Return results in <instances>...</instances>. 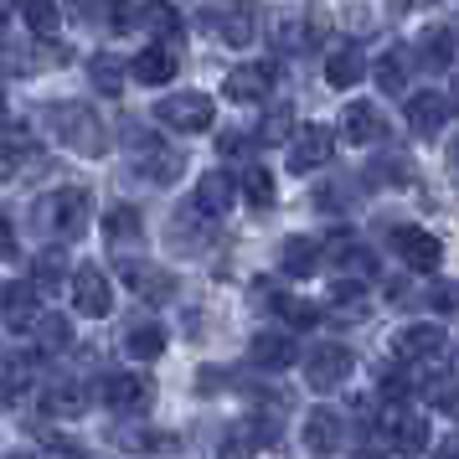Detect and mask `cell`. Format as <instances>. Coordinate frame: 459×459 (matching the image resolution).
Here are the masks:
<instances>
[{
  "mask_svg": "<svg viewBox=\"0 0 459 459\" xmlns=\"http://www.w3.org/2000/svg\"><path fill=\"white\" fill-rule=\"evenodd\" d=\"M108 26H114V31L140 26V0H108Z\"/></svg>",
  "mask_w": 459,
  "mask_h": 459,
  "instance_id": "41",
  "label": "cell"
},
{
  "mask_svg": "<svg viewBox=\"0 0 459 459\" xmlns=\"http://www.w3.org/2000/svg\"><path fill=\"white\" fill-rule=\"evenodd\" d=\"M22 16H26V26H31L37 37H52V31L63 26V11H57V0H22Z\"/></svg>",
  "mask_w": 459,
  "mask_h": 459,
  "instance_id": "35",
  "label": "cell"
},
{
  "mask_svg": "<svg viewBox=\"0 0 459 459\" xmlns=\"http://www.w3.org/2000/svg\"><path fill=\"white\" fill-rule=\"evenodd\" d=\"M341 438H346V418L335 413V408H310L305 413V449L315 459H331L341 449Z\"/></svg>",
  "mask_w": 459,
  "mask_h": 459,
  "instance_id": "12",
  "label": "cell"
},
{
  "mask_svg": "<svg viewBox=\"0 0 459 459\" xmlns=\"http://www.w3.org/2000/svg\"><path fill=\"white\" fill-rule=\"evenodd\" d=\"M248 356L258 361V367H269V372H284V367H294V361H299V346H294V335L264 331V335H253Z\"/></svg>",
  "mask_w": 459,
  "mask_h": 459,
  "instance_id": "19",
  "label": "cell"
},
{
  "mask_svg": "<svg viewBox=\"0 0 459 459\" xmlns=\"http://www.w3.org/2000/svg\"><path fill=\"white\" fill-rule=\"evenodd\" d=\"M279 269L290 273V279H310V273L320 269V243H315V238H284Z\"/></svg>",
  "mask_w": 459,
  "mask_h": 459,
  "instance_id": "22",
  "label": "cell"
},
{
  "mask_svg": "<svg viewBox=\"0 0 459 459\" xmlns=\"http://www.w3.org/2000/svg\"><path fill=\"white\" fill-rule=\"evenodd\" d=\"M0 258H16V228L0 217Z\"/></svg>",
  "mask_w": 459,
  "mask_h": 459,
  "instance_id": "46",
  "label": "cell"
},
{
  "mask_svg": "<svg viewBox=\"0 0 459 459\" xmlns=\"http://www.w3.org/2000/svg\"><path fill=\"white\" fill-rule=\"evenodd\" d=\"M356 459H382V455H356Z\"/></svg>",
  "mask_w": 459,
  "mask_h": 459,
  "instance_id": "50",
  "label": "cell"
},
{
  "mask_svg": "<svg viewBox=\"0 0 459 459\" xmlns=\"http://www.w3.org/2000/svg\"><path fill=\"white\" fill-rule=\"evenodd\" d=\"M37 315H42V294L31 290V284H11V290H0V320H5V331H31L37 325Z\"/></svg>",
  "mask_w": 459,
  "mask_h": 459,
  "instance_id": "13",
  "label": "cell"
},
{
  "mask_svg": "<svg viewBox=\"0 0 459 459\" xmlns=\"http://www.w3.org/2000/svg\"><path fill=\"white\" fill-rule=\"evenodd\" d=\"M88 408V393H83V382H52L42 393V413L47 418H83Z\"/></svg>",
  "mask_w": 459,
  "mask_h": 459,
  "instance_id": "23",
  "label": "cell"
},
{
  "mask_svg": "<svg viewBox=\"0 0 459 459\" xmlns=\"http://www.w3.org/2000/svg\"><path fill=\"white\" fill-rule=\"evenodd\" d=\"M455 108H459V83H455Z\"/></svg>",
  "mask_w": 459,
  "mask_h": 459,
  "instance_id": "52",
  "label": "cell"
},
{
  "mask_svg": "<svg viewBox=\"0 0 459 459\" xmlns=\"http://www.w3.org/2000/svg\"><path fill=\"white\" fill-rule=\"evenodd\" d=\"M0 26H5V5H0Z\"/></svg>",
  "mask_w": 459,
  "mask_h": 459,
  "instance_id": "53",
  "label": "cell"
},
{
  "mask_svg": "<svg viewBox=\"0 0 459 459\" xmlns=\"http://www.w3.org/2000/svg\"><path fill=\"white\" fill-rule=\"evenodd\" d=\"M125 351L134 356V361H155V356L166 351V331H160V325H134V331L125 335Z\"/></svg>",
  "mask_w": 459,
  "mask_h": 459,
  "instance_id": "33",
  "label": "cell"
},
{
  "mask_svg": "<svg viewBox=\"0 0 459 459\" xmlns=\"http://www.w3.org/2000/svg\"><path fill=\"white\" fill-rule=\"evenodd\" d=\"M387 444H393L403 459H418L429 449V418L418 413H387Z\"/></svg>",
  "mask_w": 459,
  "mask_h": 459,
  "instance_id": "15",
  "label": "cell"
},
{
  "mask_svg": "<svg viewBox=\"0 0 459 459\" xmlns=\"http://www.w3.org/2000/svg\"><path fill=\"white\" fill-rule=\"evenodd\" d=\"M140 83H150V88H166L176 73H181V57L170 52V47H145L140 57H134V67H129Z\"/></svg>",
  "mask_w": 459,
  "mask_h": 459,
  "instance_id": "20",
  "label": "cell"
},
{
  "mask_svg": "<svg viewBox=\"0 0 459 459\" xmlns=\"http://www.w3.org/2000/svg\"><path fill=\"white\" fill-rule=\"evenodd\" d=\"M290 125H294L290 108H273L269 119L258 125V140H264V145H279V140H290Z\"/></svg>",
  "mask_w": 459,
  "mask_h": 459,
  "instance_id": "39",
  "label": "cell"
},
{
  "mask_svg": "<svg viewBox=\"0 0 459 459\" xmlns=\"http://www.w3.org/2000/svg\"><path fill=\"white\" fill-rule=\"evenodd\" d=\"M57 284H63V253H57V248H42L37 258H31V290L52 294Z\"/></svg>",
  "mask_w": 459,
  "mask_h": 459,
  "instance_id": "34",
  "label": "cell"
},
{
  "mask_svg": "<svg viewBox=\"0 0 459 459\" xmlns=\"http://www.w3.org/2000/svg\"><path fill=\"white\" fill-rule=\"evenodd\" d=\"M42 160V140L31 134V129L11 125L5 134H0V181H16L22 170H31Z\"/></svg>",
  "mask_w": 459,
  "mask_h": 459,
  "instance_id": "8",
  "label": "cell"
},
{
  "mask_svg": "<svg viewBox=\"0 0 459 459\" xmlns=\"http://www.w3.org/2000/svg\"><path fill=\"white\" fill-rule=\"evenodd\" d=\"M114 444H125V449H155V455H160V449H176L170 434H134V429H119Z\"/></svg>",
  "mask_w": 459,
  "mask_h": 459,
  "instance_id": "38",
  "label": "cell"
},
{
  "mask_svg": "<svg viewBox=\"0 0 459 459\" xmlns=\"http://www.w3.org/2000/svg\"><path fill=\"white\" fill-rule=\"evenodd\" d=\"M119 279H125L129 294H140L145 305H166L170 294H176V273L155 269L145 258H125V253H119Z\"/></svg>",
  "mask_w": 459,
  "mask_h": 459,
  "instance_id": "5",
  "label": "cell"
},
{
  "mask_svg": "<svg viewBox=\"0 0 459 459\" xmlns=\"http://www.w3.org/2000/svg\"><path fill=\"white\" fill-rule=\"evenodd\" d=\"M0 114H5V99H0Z\"/></svg>",
  "mask_w": 459,
  "mask_h": 459,
  "instance_id": "54",
  "label": "cell"
},
{
  "mask_svg": "<svg viewBox=\"0 0 459 459\" xmlns=\"http://www.w3.org/2000/svg\"><path fill=\"white\" fill-rule=\"evenodd\" d=\"M212 99L207 93H170V99H160L155 104V119L166 129H181V134H202V129H212Z\"/></svg>",
  "mask_w": 459,
  "mask_h": 459,
  "instance_id": "3",
  "label": "cell"
},
{
  "mask_svg": "<svg viewBox=\"0 0 459 459\" xmlns=\"http://www.w3.org/2000/svg\"><path fill=\"white\" fill-rule=\"evenodd\" d=\"M243 196H248L253 212L273 207V176L264 166H248V170H243Z\"/></svg>",
  "mask_w": 459,
  "mask_h": 459,
  "instance_id": "36",
  "label": "cell"
},
{
  "mask_svg": "<svg viewBox=\"0 0 459 459\" xmlns=\"http://www.w3.org/2000/svg\"><path fill=\"white\" fill-rule=\"evenodd\" d=\"M140 170H145L155 186H170V181L181 176V150H166L160 140H145V160H140Z\"/></svg>",
  "mask_w": 459,
  "mask_h": 459,
  "instance_id": "27",
  "label": "cell"
},
{
  "mask_svg": "<svg viewBox=\"0 0 459 459\" xmlns=\"http://www.w3.org/2000/svg\"><path fill=\"white\" fill-rule=\"evenodd\" d=\"M232 207V176L228 170H207L202 186H196V212L202 217H222Z\"/></svg>",
  "mask_w": 459,
  "mask_h": 459,
  "instance_id": "25",
  "label": "cell"
},
{
  "mask_svg": "<svg viewBox=\"0 0 459 459\" xmlns=\"http://www.w3.org/2000/svg\"><path fill=\"white\" fill-rule=\"evenodd\" d=\"M361 73H367V57L356 47H335L331 57H325V83L331 88H356Z\"/></svg>",
  "mask_w": 459,
  "mask_h": 459,
  "instance_id": "26",
  "label": "cell"
},
{
  "mask_svg": "<svg viewBox=\"0 0 459 459\" xmlns=\"http://www.w3.org/2000/svg\"><path fill=\"white\" fill-rule=\"evenodd\" d=\"M217 150H222V155H248L253 134H238V129H232V134H222V140H217Z\"/></svg>",
  "mask_w": 459,
  "mask_h": 459,
  "instance_id": "42",
  "label": "cell"
},
{
  "mask_svg": "<svg viewBox=\"0 0 459 459\" xmlns=\"http://www.w3.org/2000/svg\"><path fill=\"white\" fill-rule=\"evenodd\" d=\"M88 191L83 186H57V191H47L42 202H37V228L47 232V238H78V232L88 228Z\"/></svg>",
  "mask_w": 459,
  "mask_h": 459,
  "instance_id": "1",
  "label": "cell"
},
{
  "mask_svg": "<svg viewBox=\"0 0 459 459\" xmlns=\"http://www.w3.org/2000/svg\"><path fill=\"white\" fill-rule=\"evenodd\" d=\"M356 372V356L346 346H315L305 356V382H310L315 393H335V387H346V377Z\"/></svg>",
  "mask_w": 459,
  "mask_h": 459,
  "instance_id": "4",
  "label": "cell"
},
{
  "mask_svg": "<svg viewBox=\"0 0 459 459\" xmlns=\"http://www.w3.org/2000/svg\"><path fill=\"white\" fill-rule=\"evenodd\" d=\"M73 11H78V16H83V11H88V0H73Z\"/></svg>",
  "mask_w": 459,
  "mask_h": 459,
  "instance_id": "49",
  "label": "cell"
},
{
  "mask_svg": "<svg viewBox=\"0 0 459 459\" xmlns=\"http://www.w3.org/2000/svg\"><path fill=\"white\" fill-rule=\"evenodd\" d=\"M393 253L418 273H434L444 264V248H438V238H429L423 228H393Z\"/></svg>",
  "mask_w": 459,
  "mask_h": 459,
  "instance_id": "11",
  "label": "cell"
},
{
  "mask_svg": "<svg viewBox=\"0 0 459 459\" xmlns=\"http://www.w3.org/2000/svg\"><path fill=\"white\" fill-rule=\"evenodd\" d=\"M438 351H444V331L429 325V320H413V325H403V331L393 335V356L403 367H418V361H429V356H438Z\"/></svg>",
  "mask_w": 459,
  "mask_h": 459,
  "instance_id": "10",
  "label": "cell"
},
{
  "mask_svg": "<svg viewBox=\"0 0 459 459\" xmlns=\"http://www.w3.org/2000/svg\"><path fill=\"white\" fill-rule=\"evenodd\" d=\"M37 459H88V455L78 449V444H47V449H42Z\"/></svg>",
  "mask_w": 459,
  "mask_h": 459,
  "instance_id": "43",
  "label": "cell"
},
{
  "mask_svg": "<svg viewBox=\"0 0 459 459\" xmlns=\"http://www.w3.org/2000/svg\"><path fill=\"white\" fill-rule=\"evenodd\" d=\"M455 166H459V140H455Z\"/></svg>",
  "mask_w": 459,
  "mask_h": 459,
  "instance_id": "51",
  "label": "cell"
},
{
  "mask_svg": "<svg viewBox=\"0 0 459 459\" xmlns=\"http://www.w3.org/2000/svg\"><path fill=\"white\" fill-rule=\"evenodd\" d=\"M269 305L279 310L284 325H294V331H310L315 320H320V310H315L310 299H299V294H269Z\"/></svg>",
  "mask_w": 459,
  "mask_h": 459,
  "instance_id": "30",
  "label": "cell"
},
{
  "mask_svg": "<svg viewBox=\"0 0 459 459\" xmlns=\"http://www.w3.org/2000/svg\"><path fill=\"white\" fill-rule=\"evenodd\" d=\"M99 393H104V403L114 413H125V418L145 413L150 403H155V387H150V377H140V372H108Z\"/></svg>",
  "mask_w": 459,
  "mask_h": 459,
  "instance_id": "6",
  "label": "cell"
},
{
  "mask_svg": "<svg viewBox=\"0 0 459 459\" xmlns=\"http://www.w3.org/2000/svg\"><path fill=\"white\" fill-rule=\"evenodd\" d=\"M217 37L228 47H253V37H258V11H253L248 0L222 5V11H217Z\"/></svg>",
  "mask_w": 459,
  "mask_h": 459,
  "instance_id": "16",
  "label": "cell"
},
{
  "mask_svg": "<svg viewBox=\"0 0 459 459\" xmlns=\"http://www.w3.org/2000/svg\"><path fill=\"white\" fill-rule=\"evenodd\" d=\"M434 459H459V434H449L444 444L434 449Z\"/></svg>",
  "mask_w": 459,
  "mask_h": 459,
  "instance_id": "47",
  "label": "cell"
},
{
  "mask_svg": "<svg viewBox=\"0 0 459 459\" xmlns=\"http://www.w3.org/2000/svg\"><path fill=\"white\" fill-rule=\"evenodd\" d=\"M104 238H108V248H134L140 238H145V222H140V212L134 207H108V217H104Z\"/></svg>",
  "mask_w": 459,
  "mask_h": 459,
  "instance_id": "24",
  "label": "cell"
},
{
  "mask_svg": "<svg viewBox=\"0 0 459 459\" xmlns=\"http://www.w3.org/2000/svg\"><path fill=\"white\" fill-rule=\"evenodd\" d=\"M88 78H93V88L108 93V99L125 93V63H119L114 52H93V57H88Z\"/></svg>",
  "mask_w": 459,
  "mask_h": 459,
  "instance_id": "28",
  "label": "cell"
},
{
  "mask_svg": "<svg viewBox=\"0 0 459 459\" xmlns=\"http://www.w3.org/2000/svg\"><path fill=\"white\" fill-rule=\"evenodd\" d=\"M73 310L88 315V320H104L114 310V290H108V279L93 264H83V269L73 273Z\"/></svg>",
  "mask_w": 459,
  "mask_h": 459,
  "instance_id": "9",
  "label": "cell"
},
{
  "mask_svg": "<svg viewBox=\"0 0 459 459\" xmlns=\"http://www.w3.org/2000/svg\"><path fill=\"white\" fill-rule=\"evenodd\" d=\"M31 331H37V341H42L47 351H63L67 341H73V325H67L63 315H37V325H31Z\"/></svg>",
  "mask_w": 459,
  "mask_h": 459,
  "instance_id": "37",
  "label": "cell"
},
{
  "mask_svg": "<svg viewBox=\"0 0 459 459\" xmlns=\"http://www.w3.org/2000/svg\"><path fill=\"white\" fill-rule=\"evenodd\" d=\"M217 387H222V372L217 367H202L196 372V393H217Z\"/></svg>",
  "mask_w": 459,
  "mask_h": 459,
  "instance_id": "45",
  "label": "cell"
},
{
  "mask_svg": "<svg viewBox=\"0 0 459 459\" xmlns=\"http://www.w3.org/2000/svg\"><path fill=\"white\" fill-rule=\"evenodd\" d=\"M418 63L429 67V73H449L455 67V31L449 26H429L418 37Z\"/></svg>",
  "mask_w": 459,
  "mask_h": 459,
  "instance_id": "21",
  "label": "cell"
},
{
  "mask_svg": "<svg viewBox=\"0 0 459 459\" xmlns=\"http://www.w3.org/2000/svg\"><path fill=\"white\" fill-rule=\"evenodd\" d=\"M444 119H449V99H444V93L423 88V93H413V99H408V129H413V134H423V140H429V134H438V129H444Z\"/></svg>",
  "mask_w": 459,
  "mask_h": 459,
  "instance_id": "18",
  "label": "cell"
},
{
  "mask_svg": "<svg viewBox=\"0 0 459 459\" xmlns=\"http://www.w3.org/2000/svg\"><path fill=\"white\" fill-rule=\"evenodd\" d=\"M408 181H413V166L403 155H382L367 166V186H408Z\"/></svg>",
  "mask_w": 459,
  "mask_h": 459,
  "instance_id": "32",
  "label": "cell"
},
{
  "mask_svg": "<svg viewBox=\"0 0 459 459\" xmlns=\"http://www.w3.org/2000/svg\"><path fill=\"white\" fill-rule=\"evenodd\" d=\"M331 155H335V134L325 125H305L299 134H294V145H290V170L294 176H310V170L320 166H331Z\"/></svg>",
  "mask_w": 459,
  "mask_h": 459,
  "instance_id": "7",
  "label": "cell"
},
{
  "mask_svg": "<svg viewBox=\"0 0 459 459\" xmlns=\"http://www.w3.org/2000/svg\"><path fill=\"white\" fill-rule=\"evenodd\" d=\"M382 108L367 104V99H356V104H346V114H341V134H346V145H372V140H382Z\"/></svg>",
  "mask_w": 459,
  "mask_h": 459,
  "instance_id": "17",
  "label": "cell"
},
{
  "mask_svg": "<svg viewBox=\"0 0 459 459\" xmlns=\"http://www.w3.org/2000/svg\"><path fill=\"white\" fill-rule=\"evenodd\" d=\"M47 125L63 134V145L83 150V155H104V150H108L99 114H93V108H83V104H52V108H47Z\"/></svg>",
  "mask_w": 459,
  "mask_h": 459,
  "instance_id": "2",
  "label": "cell"
},
{
  "mask_svg": "<svg viewBox=\"0 0 459 459\" xmlns=\"http://www.w3.org/2000/svg\"><path fill=\"white\" fill-rule=\"evenodd\" d=\"M5 403H11V387H5V382H0V408H5Z\"/></svg>",
  "mask_w": 459,
  "mask_h": 459,
  "instance_id": "48",
  "label": "cell"
},
{
  "mask_svg": "<svg viewBox=\"0 0 459 459\" xmlns=\"http://www.w3.org/2000/svg\"><path fill=\"white\" fill-rule=\"evenodd\" d=\"M367 310H372V299H367L361 284L346 279V284H335V290H331V315H341V320H361Z\"/></svg>",
  "mask_w": 459,
  "mask_h": 459,
  "instance_id": "31",
  "label": "cell"
},
{
  "mask_svg": "<svg viewBox=\"0 0 459 459\" xmlns=\"http://www.w3.org/2000/svg\"><path fill=\"white\" fill-rule=\"evenodd\" d=\"M377 83L387 88V93H397V88H403V57H397V52H387V57H377Z\"/></svg>",
  "mask_w": 459,
  "mask_h": 459,
  "instance_id": "40",
  "label": "cell"
},
{
  "mask_svg": "<svg viewBox=\"0 0 459 459\" xmlns=\"http://www.w3.org/2000/svg\"><path fill=\"white\" fill-rule=\"evenodd\" d=\"M228 99L232 104H258L264 93L273 88V67L269 63H243V67H232L228 73Z\"/></svg>",
  "mask_w": 459,
  "mask_h": 459,
  "instance_id": "14",
  "label": "cell"
},
{
  "mask_svg": "<svg viewBox=\"0 0 459 459\" xmlns=\"http://www.w3.org/2000/svg\"><path fill=\"white\" fill-rule=\"evenodd\" d=\"M140 22H145L155 37H166V42H176V37H181V11H176V5H166V0H145V5H140Z\"/></svg>",
  "mask_w": 459,
  "mask_h": 459,
  "instance_id": "29",
  "label": "cell"
},
{
  "mask_svg": "<svg viewBox=\"0 0 459 459\" xmlns=\"http://www.w3.org/2000/svg\"><path fill=\"white\" fill-rule=\"evenodd\" d=\"M434 305H438V310H459V284H438Z\"/></svg>",
  "mask_w": 459,
  "mask_h": 459,
  "instance_id": "44",
  "label": "cell"
}]
</instances>
